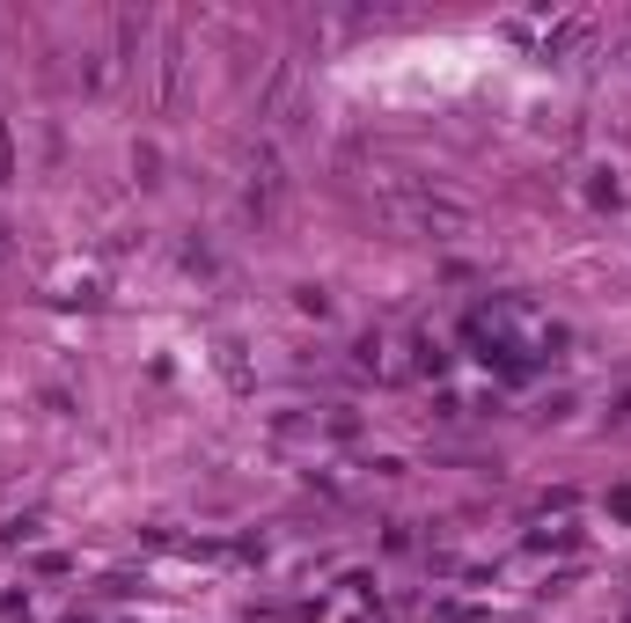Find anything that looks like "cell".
<instances>
[{"label":"cell","mask_w":631,"mask_h":623,"mask_svg":"<svg viewBox=\"0 0 631 623\" xmlns=\"http://www.w3.org/2000/svg\"><path fill=\"white\" fill-rule=\"evenodd\" d=\"M0 250H8V228H0Z\"/></svg>","instance_id":"1"}]
</instances>
